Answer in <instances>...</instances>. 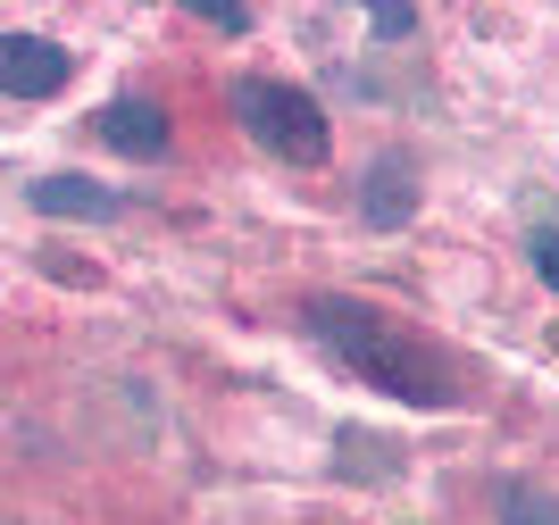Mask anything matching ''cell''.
Segmentation results:
<instances>
[{
    "instance_id": "8",
    "label": "cell",
    "mask_w": 559,
    "mask_h": 525,
    "mask_svg": "<svg viewBox=\"0 0 559 525\" xmlns=\"http://www.w3.org/2000/svg\"><path fill=\"white\" fill-rule=\"evenodd\" d=\"M368 34H376V43H401V34H418V9H401V0H376V9H368Z\"/></svg>"
},
{
    "instance_id": "6",
    "label": "cell",
    "mask_w": 559,
    "mask_h": 525,
    "mask_svg": "<svg viewBox=\"0 0 559 525\" xmlns=\"http://www.w3.org/2000/svg\"><path fill=\"white\" fill-rule=\"evenodd\" d=\"M93 126H100L109 151H126V159H167V117H159V100H109Z\"/></svg>"
},
{
    "instance_id": "4",
    "label": "cell",
    "mask_w": 559,
    "mask_h": 525,
    "mask_svg": "<svg viewBox=\"0 0 559 525\" xmlns=\"http://www.w3.org/2000/svg\"><path fill=\"white\" fill-rule=\"evenodd\" d=\"M25 201L43 208V217H68V226H109V217H126V192H109V183H93V176H34Z\"/></svg>"
},
{
    "instance_id": "1",
    "label": "cell",
    "mask_w": 559,
    "mask_h": 525,
    "mask_svg": "<svg viewBox=\"0 0 559 525\" xmlns=\"http://www.w3.org/2000/svg\"><path fill=\"white\" fill-rule=\"evenodd\" d=\"M309 334H318L359 384L393 392V401H409V409H460L467 392H476V375H467L435 334L384 318V309H368V300H350V293L309 300Z\"/></svg>"
},
{
    "instance_id": "5",
    "label": "cell",
    "mask_w": 559,
    "mask_h": 525,
    "mask_svg": "<svg viewBox=\"0 0 559 525\" xmlns=\"http://www.w3.org/2000/svg\"><path fill=\"white\" fill-rule=\"evenodd\" d=\"M359 217H368L376 234H393L418 217V167L401 159V151H384V159L368 167V183H359Z\"/></svg>"
},
{
    "instance_id": "2",
    "label": "cell",
    "mask_w": 559,
    "mask_h": 525,
    "mask_svg": "<svg viewBox=\"0 0 559 525\" xmlns=\"http://www.w3.org/2000/svg\"><path fill=\"white\" fill-rule=\"evenodd\" d=\"M226 100H234L242 134H251L267 159H284V167H318L326 159L334 126H326V109H318L301 84H284V75H234Z\"/></svg>"
},
{
    "instance_id": "3",
    "label": "cell",
    "mask_w": 559,
    "mask_h": 525,
    "mask_svg": "<svg viewBox=\"0 0 559 525\" xmlns=\"http://www.w3.org/2000/svg\"><path fill=\"white\" fill-rule=\"evenodd\" d=\"M75 50L50 43V34H0V100H50L68 92Z\"/></svg>"
},
{
    "instance_id": "7",
    "label": "cell",
    "mask_w": 559,
    "mask_h": 525,
    "mask_svg": "<svg viewBox=\"0 0 559 525\" xmlns=\"http://www.w3.org/2000/svg\"><path fill=\"white\" fill-rule=\"evenodd\" d=\"M501 525H559V501L543 484H501Z\"/></svg>"
},
{
    "instance_id": "10",
    "label": "cell",
    "mask_w": 559,
    "mask_h": 525,
    "mask_svg": "<svg viewBox=\"0 0 559 525\" xmlns=\"http://www.w3.org/2000/svg\"><path fill=\"white\" fill-rule=\"evenodd\" d=\"M201 25H217V34H251V9H234V0H210V9H201Z\"/></svg>"
},
{
    "instance_id": "9",
    "label": "cell",
    "mask_w": 559,
    "mask_h": 525,
    "mask_svg": "<svg viewBox=\"0 0 559 525\" xmlns=\"http://www.w3.org/2000/svg\"><path fill=\"white\" fill-rule=\"evenodd\" d=\"M526 251H535V275L559 293V226H535V242H526Z\"/></svg>"
}]
</instances>
